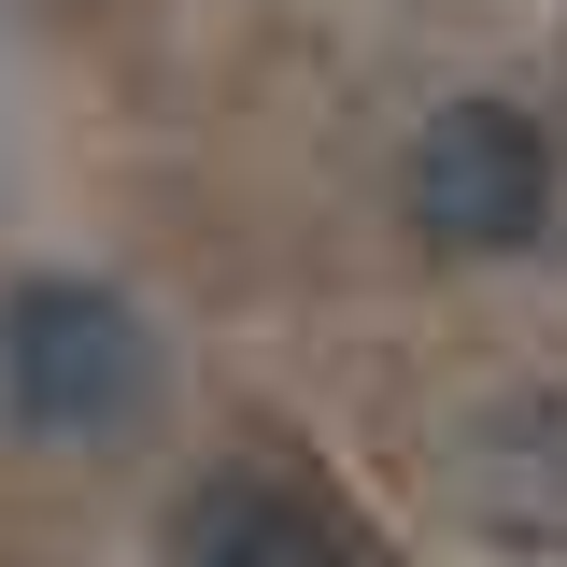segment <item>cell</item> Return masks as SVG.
Instances as JSON below:
<instances>
[{"label": "cell", "instance_id": "obj_1", "mask_svg": "<svg viewBox=\"0 0 567 567\" xmlns=\"http://www.w3.org/2000/svg\"><path fill=\"white\" fill-rule=\"evenodd\" d=\"M156 398V327H142L114 284H14L0 298V425L29 440H114V425Z\"/></svg>", "mask_w": 567, "mask_h": 567}, {"label": "cell", "instance_id": "obj_2", "mask_svg": "<svg viewBox=\"0 0 567 567\" xmlns=\"http://www.w3.org/2000/svg\"><path fill=\"white\" fill-rule=\"evenodd\" d=\"M539 213H554V142L539 114H511V100H440L412 142V227L440 256H511V241H539Z\"/></svg>", "mask_w": 567, "mask_h": 567}, {"label": "cell", "instance_id": "obj_3", "mask_svg": "<svg viewBox=\"0 0 567 567\" xmlns=\"http://www.w3.org/2000/svg\"><path fill=\"white\" fill-rule=\"evenodd\" d=\"M171 567H398V554L298 468H213L171 511Z\"/></svg>", "mask_w": 567, "mask_h": 567}, {"label": "cell", "instance_id": "obj_4", "mask_svg": "<svg viewBox=\"0 0 567 567\" xmlns=\"http://www.w3.org/2000/svg\"><path fill=\"white\" fill-rule=\"evenodd\" d=\"M454 511L511 554H567V398H483L454 425Z\"/></svg>", "mask_w": 567, "mask_h": 567}]
</instances>
